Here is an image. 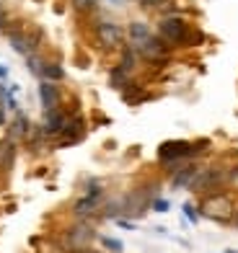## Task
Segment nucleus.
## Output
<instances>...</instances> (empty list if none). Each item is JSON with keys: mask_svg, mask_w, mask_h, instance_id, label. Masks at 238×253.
I'll return each instance as SVG.
<instances>
[{"mask_svg": "<svg viewBox=\"0 0 238 253\" xmlns=\"http://www.w3.org/2000/svg\"><path fill=\"white\" fill-rule=\"evenodd\" d=\"M207 150H210V140H166L158 145V163L171 176L187 163H194Z\"/></svg>", "mask_w": 238, "mask_h": 253, "instance_id": "f257e3e1", "label": "nucleus"}, {"mask_svg": "<svg viewBox=\"0 0 238 253\" xmlns=\"http://www.w3.org/2000/svg\"><path fill=\"white\" fill-rule=\"evenodd\" d=\"M155 34L163 39V44L168 49H181V47H191L194 44V29L179 13H166L158 18Z\"/></svg>", "mask_w": 238, "mask_h": 253, "instance_id": "f03ea898", "label": "nucleus"}, {"mask_svg": "<svg viewBox=\"0 0 238 253\" xmlns=\"http://www.w3.org/2000/svg\"><path fill=\"white\" fill-rule=\"evenodd\" d=\"M197 207H199L202 217H207V220H212V222H220V225H231L233 217H236V210H238L233 194L223 191V189L202 194V199H199Z\"/></svg>", "mask_w": 238, "mask_h": 253, "instance_id": "7ed1b4c3", "label": "nucleus"}, {"mask_svg": "<svg viewBox=\"0 0 238 253\" xmlns=\"http://www.w3.org/2000/svg\"><path fill=\"white\" fill-rule=\"evenodd\" d=\"M98 240V233H96V225L91 220H75L70 227L62 233L60 243L67 253H78V251H88L94 248V243Z\"/></svg>", "mask_w": 238, "mask_h": 253, "instance_id": "20e7f679", "label": "nucleus"}, {"mask_svg": "<svg viewBox=\"0 0 238 253\" xmlns=\"http://www.w3.org/2000/svg\"><path fill=\"white\" fill-rule=\"evenodd\" d=\"M225 183H228V168L199 163V166H197V173H194V181H191V186H189V191H194V194H210V191L223 189Z\"/></svg>", "mask_w": 238, "mask_h": 253, "instance_id": "39448f33", "label": "nucleus"}, {"mask_svg": "<svg viewBox=\"0 0 238 253\" xmlns=\"http://www.w3.org/2000/svg\"><path fill=\"white\" fill-rule=\"evenodd\" d=\"M5 37H8V44L13 47V52H18L21 57H29L34 52H39V47H42V31H37V29L8 26Z\"/></svg>", "mask_w": 238, "mask_h": 253, "instance_id": "423d86ee", "label": "nucleus"}, {"mask_svg": "<svg viewBox=\"0 0 238 253\" xmlns=\"http://www.w3.org/2000/svg\"><path fill=\"white\" fill-rule=\"evenodd\" d=\"M124 37H127V31H124L117 21L101 18L98 24L94 26V39H96V44H98L104 52L122 49V47H124Z\"/></svg>", "mask_w": 238, "mask_h": 253, "instance_id": "0eeeda50", "label": "nucleus"}, {"mask_svg": "<svg viewBox=\"0 0 238 253\" xmlns=\"http://www.w3.org/2000/svg\"><path fill=\"white\" fill-rule=\"evenodd\" d=\"M86 132H88L86 117H83V114H78V111H73V114H70V119H67L65 132L57 137V140H54L52 147H73V145H78V142H83Z\"/></svg>", "mask_w": 238, "mask_h": 253, "instance_id": "6e6552de", "label": "nucleus"}, {"mask_svg": "<svg viewBox=\"0 0 238 253\" xmlns=\"http://www.w3.org/2000/svg\"><path fill=\"white\" fill-rule=\"evenodd\" d=\"M135 52H138V57L143 62H150V65H158V62H166L168 57H171V49L163 44V39L158 37V34H153V37H148L143 44H138V47H132Z\"/></svg>", "mask_w": 238, "mask_h": 253, "instance_id": "1a4fd4ad", "label": "nucleus"}, {"mask_svg": "<svg viewBox=\"0 0 238 253\" xmlns=\"http://www.w3.org/2000/svg\"><path fill=\"white\" fill-rule=\"evenodd\" d=\"M70 114H73V111H67L65 106H62V109H54V111H42V122H39V126H42L44 137H47V140H52V145H54V140H57V137L65 132Z\"/></svg>", "mask_w": 238, "mask_h": 253, "instance_id": "9d476101", "label": "nucleus"}, {"mask_svg": "<svg viewBox=\"0 0 238 253\" xmlns=\"http://www.w3.org/2000/svg\"><path fill=\"white\" fill-rule=\"evenodd\" d=\"M37 96H39V106H42V111L62 109V90H60L57 83H49V80H39Z\"/></svg>", "mask_w": 238, "mask_h": 253, "instance_id": "9b49d317", "label": "nucleus"}, {"mask_svg": "<svg viewBox=\"0 0 238 253\" xmlns=\"http://www.w3.org/2000/svg\"><path fill=\"white\" fill-rule=\"evenodd\" d=\"M106 197H88V194H83L81 199H75L73 204V214L75 220H96V217H101V204H104Z\"/></svg>", "mask_w": 238, "mask_h": 253, "instance_id": "f8f14e48", "label": "nucleus"}, {"mask_svg": "<svg viewBox=\"0 0 238 253\" xmlns=\"http://www.w3.org/2000/svg\"><path fill=\"white\" fill-rule=\"evenodd\" d=\"M31 119L26 117L24 111H16L13 114V119H10L8 124V140H13V142H26V137L31 132Z\"/></svg>", "mask_w": 238, "mask_h": 253, "instance_id": "ddd939ff", "label": "nucleus"}, {"mask_svg": "<svg viewBox=\"0 0 238 253\" xmlns=\"http://www.w3.org/2000/svg\"><path fill=\"white\" fill-rule=\"evenodd\" d=\"M197 166H199V160H194V163H187L184 168H179L176 173L168 176V183H171V189H189L191 186V181H194V173H197Z\"/></svg>", "mask_w": 238, "mask_h": 253, "instance_id": "4468645a", "label": "nucleus"}, {"mask_svg": "<svg viewBox=\"0 0 238 253\" xmlns=\"http://www.w3.org/2000/svg\"><path fill=\"white\" fill-rule=\"evenodd\" d=\"M153 29L150 24H145V21H132V24L127 26V44L130 47H138V44H143L148 37H153Z\"/></svg>", "mask_w": 238, "mask_h": 253, "instance_id": "2eb2a0df", "label": "nucleus"}, {"mask_svg": "<svg viewBox=\"0 0 238 253\" xmlns=\"http://www.w3.org/2000/svg\"><path fill=\"white\" fill-rule=\"evenodd\" d=\"M39 80H49V83H62L65 80V67L57 60H44L42 62V73Z\"/></svg>", "mask_w": 238, "mask_h": 253, "instance_id": "dca6fc26", "label": "nucleus"}, {"mask_svg": "<svg viewBox=\"0 0 238 253\" xmlns=\"http://www.w3.org/2000/svg\"><path fill=\"white\" fill-rule=\"evenodd\" d=\"M16 155H18V142H13V140L0 142V170H3V173H8V170L13 168Z\"/></svg>", "mask_w": 238, "mask_h": 253, "instance_id": "f3484780", "label": "nucleus"}, {"mask_svg": "<svg viewBox=\"0 0 238 253\" xmlns=\"http://www.w3.org/2000/svg\"><path fill=\"white\" fill-rule=\"evenodd\" d=\"M143 60H140V57H138V52H135L132 47H130V44H124V47L119 49V67H122V70L124 73H130V75H135V73H138V65H140Z\"/></svg>", "mask_w": 238, "mask_h": 253, "instance_id": "a211bd4d", "label": "nucleus"}, {"mask_svg": "<svg viewBox=\"0 0 238 253\" xmlns=\"http://www.w3.org/2000/svg\"><path fill=\"white\" fill-rule=\"evenodd\" d=\"M130 83H132V75H130V73H124L119 65H114V67L109 70V85L114 88V90H119V93H122V90L127 88Z\"/></svg>", "mask_w": 238, "mask_h": 253, "instance_id": "6ab92c4d", "label": "nucleus"}, {"mask_svg": "<svg viewBox=\"0 0 238 253\" xmlns=\"http://www.w3.org/2000/svg\"><path fill=\"white\" fill-rule=\"evenodd\" d=\"M143 10H155V13H171V0H140Z\"/></svg>", "mask_w": 238, "mask_h": 253, "instance_id": "aec40b11", "label": "nucleus"}, {"mask_svg": "<svg viewBox=\"0 0 238 253\" xmlns=\"http://www.w3.org/2000/svg\"><path fill=\"white\" fill-rule=\"evenodd\" d=\"M181 212H184V220H187L189 225H197V222L202 220L199 207H197V204H191V202H184V204H181Z\"/></svg>", "mask_w": 238, "mask_h": 253, "instance_id": "412c9836", "label": "nucleus"}, {"mask_svg": "<svg viewBox=\"0 0 238 253\" xmlns=\"http://www.w3.org/2000/svg\"><path fill=\"white\" fill-rule=\"evenodd\" d=\"M26 60V70L39 80V73H42V62H44V57L39 54V52H34V54H29V57H24Z\"/></svg>", "mask_w": 238, "mask_h": 253, "instance_id": "4be33fe9", "label": "nucleus"}, {"mask_svg": "<svg viewBox=\"0 0 238 253\" xmlns=\"http://www.w3.org/2000/svg\"><path fill=\"white\" fill-rule=\"evenodd\" d=\"M70 5L75 13H81V16H88V13H96V0H70Z\"/></svg>", "mask_w": 238, "mask_h": 253, "instance_id": "5701e85b", "label": "nucleus"}, {"mask_svg": "<svg viewBox=\"0 0 238 253\" xmlns=\"http://www.w3.org/2000/svg\"><path fill=\"white\" fill-rule=\"evenodd\" d=\"M98 243L104 246V251H111V253H122L124 251V243L119 238H111V235H98Z\"/></svg>", "mask_w": 238, "mask_h": 253, "instance_id": "b1692460", "label": "nucleus"}, {"mask_svg": "<svg viewBox=\"0 0 238 253\" xmlns=\"http://www.w3.org/2000/svg\"><path fill=\"white\" fill-rule=\"evenodd\" d=\"M39 253H67V251L62 248L60 240H42V243H39Z\"/></svg>", "mask_w": 238, "mask_h": 253, "instance_id": "393cba45", "label": "nucleus"}, {"mask_svg": "<svg viewBox=\"0 0 238 253\" xmlns=\"http://www.w3.org/2000/svg\"><path fill=\"white\" fill-rule=\"evenodd\" d=\"M150 210H153V212H158V214H163V212L171 210V202L163 199V197H155V199H153V204H150Z\"/></svg>", "mask_w": 238, "mask_h": 253, "instance_id": "a878e982", "label": "nucleus"}, {"mask_svg": "<svg viewBox=\"0 0 238 253\" xmlns=\"http://www.w3.org/2000/svg\"><path fill=\"white\" fill-rule=\"evenodd\" d=\"M119 227H124V230H138V222L135 220H127V217H119V220H114Z\"/></svg>", "mask_w": 238, "mask_h": 253, "instance_id": "bb28decb", "label": "nucleus"}, {"mask_svg": "<svg viewBox=\"0 0 238 253\" xmlns=\"http://www.w3.org/2000/svg\"><path fill=\"white\" fill-rule=\"evenodd\" d=\"M0 80H3V83L8 80V67H3V65H0Z\"/></svg>", "mask_w": 238, "mask_h": 253, "instance_id": "cd10ccee", "label": "nucleus"}, {"mask_svg": "<svg viewBox=\"0 0 238 253\" xmlns=\"http://www.w3.org/2000/svg\"><path fill=\"white\" fill-rule=\"evenodd\" d=\"M3 124H5V109L0 106V126H3Z\"/></svg>", "mask_w": 238, "mask_h": 253, "instance_id": "c85d7f7f", "label": "nucleus"}, {"mask_svg": "<svg viewBox=\"0 0 238 253\" xmlns=\"http://www.w3.org/2000/svg\"><path fill=\"white\" fill-rule=\"evenodd\" d=\"M231 225H236V230H238V210H236V217H233V222Z\"/></svg>", "mask_w": 238, "mask_h": 253, "instance_id": "c756f323", "label": "nucleus"}, {"mask_svg": "<svg viewBox=\"0 0 238 253\" xmlns=\"http://www.w3.org/2000/svg\"><path fill=\"white\" fill-rule=\"evenodd\" d=\"M78 253H101V251H94V248H88V251H78Z\"/></svg>", "mask_w": 238, "mask_h": 253, "instance_id": "7c9ffc66", "label": "nucleus"}, {"mask_svg": "<svg viewBox=\"0 0 238 253\" xmlns=\"http://www.w3.org/2000/svg\"><path fill=\"white\" fill-rule=\"evenodd\" d=\"M225 253H238V251H233V248H228V251H225Z\"/></svg>", "mask_w": 238, "mask_h": 253, "instance_id": "2f4dec72", "label": "nucleus"}, {"mask_svg": "<svg viewBox=\"0 0 238 253\" xmlns=\"http://www.w3.org/2000/svg\"><path fill=\"white\" fill-rule=\"evenodd\" d=\"M111 3H114V5H119V3H122V0H111Z\"/></svg>", "mask_w": 238, "mask_h": 253, "instance_id": "473e14b6", "label": "nucleus"}, {"mask_svg": "<svg viewBox=\"0 0 238 253\" xmlns=\"http://www.w3.org/2000/svg\"><path fill=\"white\" fill-rule=\"evenodd\" d=\"M132 3H140V0H132Z\"/></svg>", "mask_w": 238, "mask_h": 253, "instance_id": "72a5a7b5", "label": "nucleus"}]
</instances>
